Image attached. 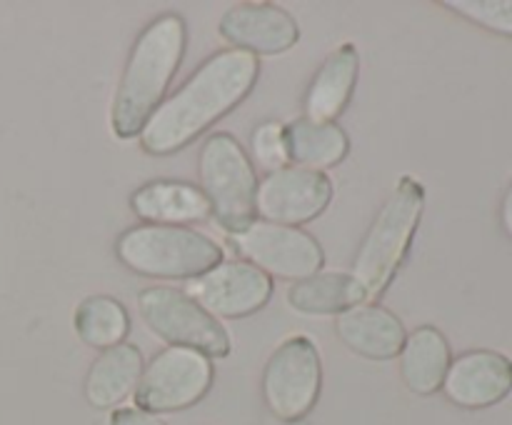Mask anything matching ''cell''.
Here are the masks:
<instances>
[{
  "label": "cell",
  "mask_w": 512,
  "mask_h": 425,
  "mask_svg": "<svg viewBox=\"0 0 512 425\" xmlns=\"http://www.w3.org/2000/svg\"><path fill=\"white\" fill-rule=\"evenodd\" d=\"M130 208L150 225L200 223L213 215L203 190L183 180H153L140 185L130 198Z\"/></svg>",
  "instance_id": "obj_16"
},
{
  "label": "cell",
  "mask_w": 512,
  "mask_h": 425,
  "mask_svg": "<svg viewBox=\"0 0 512 425\" xmlns=\"http://www.w3.org/2000/svg\"><path fill=\"white\" fill-rule=\"evenodd\" d=\"M285 150L288 163L323 173L348 158L350 140L338 123L298 118L285 125Z\"/></svg>",
  "instance_id": "obj_19"
},
{
  "label": "cell",
  "mask_w": 512,
  "mask_h": 425,
  "mask_svg": "<svg viewBox=\"0 0 512 425\" xmlns=\"http://www.w3.org/2000/svg\"><path fill=\"white\" fill-rule=\"evenodd\" d=\"M453 355L445 335L435 325H420L400 350V375L415 395H433L443 388Z\"/></svg>",
  "instance_id": "obj_18"
},
{
  "label": "cell",
  "mask_w": 512,
  "mask_h": 425,
  "mask_svg": "<svg viewBox=\"0 0 512 425\" xmlns=\"http://www.w3.org/2000/svg\"><path fill=\"white\" fill-rule=\"evenodd\" d=\"M500 220H503L505 233H508V238L512 240V178H510L508 188H505L503 205H500Z\"/></svg>",
  "instance_id": "obj_25"
},
{
  "label": "cell",
  "mask_w": 512,
  "mask_h": 425,
  "mask_svg": "<svg viewBox=\"0 0 512 425\" xmlns=\"http://www.w3.org/2000/svg\"><path fill=\"white\" fill-rule=\"evenodd\" d=\"M140 318L170 348H190L205 358L230 355V335L218 318L195 303L183 290L153 285L138 295Z\"/></svg>",
  "instance_id": "obj_6"
},
{
  "label": "cell",
  "mask_w": 512,
  "mask_h": 425,
  "mask_svg": "<svg viewBox=\"0 0 512 425\" xmlns=\"http://www.w3.org/2000/svg\"><path fill=\"white\" fill-rule=\"evenodd\" d=\"M335 333L353 353L370 360H390L403 350L408 330L403 320L378 303H363L335 318Z\"/></svg>",
  "instance_id": "obj_14"
},
{
  "label": "cell",
  "mask_w": 512,
  "mask_h": 425,
  "mask_svg": "<svg viewBox=\"0 0 512 425\" xmlns=\"http://www.w3.org/2000/svg\"><path fill=\"white\" fill-rule=\"evenodd\" d=\"M360 55L353 43H343L325 58L315 78L310 80L305 93V118L320 123H335L340 113L348 108L358 83Z\"/></svg>",
  "instance_id": "obj_15"
},
{
  "label": "cell",
  "mask_w": 512,
  "mask_h": 425,
  "mask_svg": "<svg viewBox=\"0 0 512 425\" xmlns=\"http://www.w3.org/2000/svg\"><path fill=\"white\" fill-rule=\"evenodd\" d=\"M188 28L178 13L155 18L135 40L113 98L110 128L120 140L143 133L183 63Z\"/></svg>",
  "instance_id": "obj_2"
},
{
  "label": "cell",
  "mask_w": 512,
  "mask_h": 425,
  "mask_svg": "<svg viewBox=\"0 0 512 425\" xmlns=\"http://www.w3.org/2000/svg\"><path fill=\"white\" fill-rule=\"evenodd\" d=\"M143 368V353L138 345L120 343L103 350L85 375V400L98 410L115 408L138 388Z\"/></svg>",
  "instance_id": "obj_17"
},
{
  "label": "cell",
  "mask_w": 512,
  "mask_h": 425,
  "mask_svg": "<svg viewBox=\"0 0 512 425\" xmlns=\"http://www.w3.org/2000/svg\"><path fill=\"white\" fill-rule=\"evenodd\" d=\"M115 255L145 278L193 280L225 260L223 248L188 225H135L115 243Z\"/></svg>",
  "instance_id": "obj_4"
},
{
  "label": "cell",
  "mask_w": 512,
  "mask_h": 425,
  "mask_svg": "<svg viewBox=\"0 0 512 425\" xmlns=\"http://www.w3.org/2000/svg\"><path fill=\"white\" fill-rule=\"evenodd\" d=\"M198 178L210 213L228 235L243 233L255 223L258 178L248 153L233 135L213 133L205 140L198 155Z\"/></svg>",
  "instance_id": "obj_5"
},
{
  "label": "cell",
  "mask_w": 512,
  "mask_h": 425,
  "mask_svg": "<svg viewBox=\"0 0 512 425\" xmlns=\"http://www.w3.org/2000/svg\"><path fill=\"white\" fill-rule=\"evenodd\" d=\"M188 295L213 318H245L268 305L273 280L245 260H223L190 280Z\"/></svg>",
  "instance_id": "obj_11"
},
{
  "label": "cell",
  "mask_w": 512,
  "mask_h": 425,
  "mask_svg": "<svg viewBox=\"0 0 512 425\" xmlns=\"http://www.w3.org/2000/svg\"><path fill=\"white\" fill-rule=\"evenodd\" d=\"M368 303L365 290L350 273H315L288 290V305L305 315H335Z\"/></svg>",
  "instance_id": "obj_20"
},
{
  "label": "cell",
  "mask_w": 512,
  "mask_h": 425,
  "mask_svg": "<svg viewBox=\"0 0 512 425\" xmlns=\"http://www.w3.org/2000/svg\"><path fill=\"white\" fill-rule=\"evenodd\" d=\"M253 153L260 160V165L273 173L288 165V150H285V125L268 120L258 125L253 135Z\"/></svg>",
  "instance_id": "obj_23"
},
{
  "label": "cell",
  "mask_w": 512,
  "mask_h": 425,
  "mask_svg": "<svg viewBox=\"0 0 512 425\" xmlns=\"http://www.w3.org/2000/svg\"><path fill=\"white\" fill-rule=\"evenodd\" d=\"M443 5L480 28L512 38V0H445Z\"/></svg>",
  "instance_id": "obj_22"
},
{
  "label": "cell",
  "mask_w": 512,
  "mask_h": 425,
  "mask_svg": "<svg viewBox=\"0 0 512 425\" xmlns=\"http://www.w3.org/2000/svg\"><path fill=\"white\" fill-rule=\"evenodd\" d=\"M425 210V188L413 175H403L370 223L353 263V278L375 303L403 268Z\"/></svg>",
  "instance_id": "obj_3"
},
{
  "label": "cell",
  "mask_w": 512,
  "mask_h": 425,
  "mask_svg": "<svg viewBox=\"0 0 512 425\" xmlns=\"http://www.w3.org/2000/svg\"><path fill=\"white\" fill-rule=\"evenodd\" d=\"M220 35L235 50L253 55H278L300 40V25L288 10L273 3H238L223 13Z\"/></svg>",
  "instance_id": "obj_12"
},
{
  "label": "cell",
  "mask_w": 512,
  "mask_h": 425,
  "mask_svg": "<svg viewBox=\"0 0 512 425\" xmlns=\"http://www.w3.org/2000/svg\"><path fill=\"white\" fill-rule=\"evenodd\" d=\"M330 200H333V180L328 175L320 170L285 165L258 183L255 210L268 223L300 228L325 213Z\"/></svg>",
  "instance_id": "obj_10"
},
{
  "label": "cell",
  "mask_w": 512,
  "mask_h": 425,
  "mask_svg": "<svg viewBox=\"0 0 512 425\" xmlns=\"http://www.w3.org/2000/svg\"><path fill=\"white\" fill-rule=\"evenodd\" d=\"M110 425H165V423L140 408H118L113 415H110Z\"/></svg>",
  "instance_id": "obj_24"
},
{
  "label": "cell",
  "mask_w": 512,
  "mask_h": 425,
  "mask_svg": "<svg viewBox=\"0 0 512 425\" xmlns=\"http://www.w3.org/2000/svg\"><path fill=\"white\" fill-rule=\"evenodd\" d=\"M260 75L258 55L245 50H220L210 55L160 108L150 115L140 148L150 155H173L188 148L215 120L238 108Z\"/></svg>",
  "instance_id": "obj_1"
},
{
  "label": "cell",
  "mask_w": 512,
  "mask_h": 425,
  "mask_svg": "<svg viewBox=\"0 0 512 425\" xmlns=\"http://www.w3.org/2000/svg\"><path fill=\"white\" fill-rule=\"evenodd\" d=\"M323 388L318 345L305 335L280 343L263 370V398L270 413L285 423L305 418Z\"/></svg>",
  "instance_id": "obj_7"
},
{
  "label": "cell",
  "mask_w": 512,
  "mask_h": 425,
  "mask_svg": "<svg viewBox=\"0 0 512 425\" xmlns=\"http://www.w3.org/2000/svg\"><path fill=\"white\" fill-rule=\"evenodd\" d=\"M73 325L85 345L108 350L125 343L130 333V315L125 305L110 295H88L75 308Z\"/></svg>",
  "instance_id": "obj_21"
},
{
  "label": "cell",
  "mask_w": 512,
  "mask_h": 425,
  "mask_svg": "<svg viewBox=\"0 0 512 425\" xmlns=\"http://www.w3.org/2000/svg\"><path fill=\"white\" fill-rule=\"evenodd\" d=\"M213 385V363L190 348H168L143 368L135 405L145 413H178L190 408Z\"/></svg>",
  "instance_id": "obj_8"
},
{
  "label": "cell",
  "mask_w": 512,
  "mask_h": 425,
  "mask_svg": "<svg viewBox=\"0 0 512 425\" xmlns=\"http://www.w3.org/2000/svg\"><path fill=\"white\" fill-rule=\"evenodd\" d=\"M230 240L245 263L263 270L268 278L275 275V278L298 283L320 273L325 265L323 245L310 233L290 228V225L255 220L243 233L230 235Z\"/></svg>",
  "instance_id": "obj_9"
},
{
  "label": "cell",
  "mask_w": 512,
  "mask_h": 425,
  "mask_svg": "<svg viewBox=\"0 0 512 425\" xmlns=\"http://www.w3.org/2000/svg\"><path fill=\"white\" fill-rule=\"evenodd\" d=\"M443 390L450 403L460 408H490L510 395L512 360L498 350L463 353L450 363Z\"/></svg>",
  "instance_id": "obj_13"
}]
</instances>
